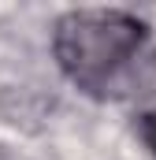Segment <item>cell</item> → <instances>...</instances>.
Returning <instances> with one entry per match:
<instances>
[{
	"label": "cell",
	"instance_id": "2",
	"mask_svg": "<svg viewBox=\"0 0 156 160\" xmlns=\"http://www.w3.org/2000/svg\"><path fill=\"white\" fill-rule=\"evenodd\" d=\"M138 134H141V142L149 145V153L156 157V112H145V116L138 119Z\"/></svg>",
	"mask_w": 156,
	"mask_h": 160
},
{
	"label": "cell",
	"instance_id": "1",
	"mask_svg": "<svg viewBox=\"0 0 156 160\" xmlns=\"http://www.w3.org/2000/svg\"><path fill=\"white\" fill-rule=\"evenodd\" d=\"M52 56L63 78L93 101H141L156 93V34L130 11L78 8L56 19Z\"/></svg>",
	"mask_w": 156,
	"mask_h": 160
}]
</instances>
